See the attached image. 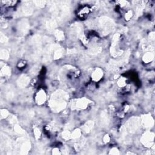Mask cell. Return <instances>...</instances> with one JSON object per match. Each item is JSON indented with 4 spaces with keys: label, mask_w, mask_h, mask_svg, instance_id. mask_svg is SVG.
<instances>
[{
    "label": "cell",
    "mask_w": 155,
    "mask_h": 155,
    "mask_svg": "<svg viewBox=\"0 0 155 155\" xmlns=\"http://www.w3.org/2000/svg\"><path fill=\"white\" fill-rule=\"evenodd\" d=\"M109 154H110V155H119V151L118 150V149L116 148H113L112 150H111L110 151V153Z\"/></svg>",
    "instance_id": "cb8c5ba5"
},
{
    "label": "cell",
    "mask_w": 155,
    "mask_h": 155,
    "mask_svg": "<svg viewBox=\"0 0 155 155\" xmlns=\"http://www.w3.org/2000/svg\"><path fill=\"white\" fill-rule=\"evenodd\" d=\"M29 149H30V144L29 143L27 142H24V144L21 145V151H22V152L23 151L22 153L25 154V152L28 151Z\"/></svg>",
    "instance_id": "7c38bea8"
},
{
    "label": "cell",
    "mask_w": 155,
    "mask_h": 155,
    "mask_svg": "<svg viewBox=\"0 0 155 155\" xmlns=\"http://www.w3.org/2000/svg\"><path fill=\"white\" fill-rule=\"evenodd\" d=\"M14 129H15V130L16 132H17V133H20V134H22V133H24V130H22V128H21V127L19 126H15Z\"/></svg>",
    "instance_id": "7402d4cb"
},
{
    "label": "cell",
    "mask_w": 155,
    "mask_h": 155,
    "mask_svg": "<svg viewBox=\"0 0 155 155\" xmlns=\"http://www.w3.org/2000/svg\"><path fill=\"white\" fill-rule=\"evenodd\" d=\"M67 99V95L64 92L59 90L53 94L50 105V107L56 112H59L64 109L66 105V100Z\"/></svg>",
    "instance_id": "6da1fadb"
},
{
    "label": "cell",
    "mask_w": 155,
    "mask_h": 155,
    "mask_svg": "<svg viewBox=\"0 0 155 155\" xmlns=\"http://www.w3.org/2000/svg\"><path fill=\"white\" fill-rule=\"evenodd\" d=\"M127 84L126 83V80L124 78H121L118 81H117V85H119L120 87H124Z\"/></svg>",
    "instance_id": "2e32d148"
},
{
    "label": "cell",
    "mask_w": 155,
    "mask_h": 155,
    "mask_svg": "<svg viewBox=\"0 0 155 155\" xmlns=\"http://www.w3.org/2000/svg\"><path fill=\"white\" fill-rule=\"evenodd\" d=\"M9 56L8 52L6 50H3L1 51V58L2 59H7Z\"/></svg>",
    "instance_id": "e0dca14e"
},
{
    "label": "cell",
    "mask_w": 155,
    "mask_h": 155,
    "mask_svg": "<svg viewBox=\"0 0 155 155\" xmlns=\"http://www.w3.org/2000/svg\"><path fill=\"white\" fill-rule=\"evenodd\" d=\"M55 36H56V39L58 41H62L64 39V33L61 30H56L55 32Z\"/></svg>",
    "instance_id": "8fae6325"
},
{
    "label": "cell",
    "mask_w": 155,
    "mask_h": 155,
    "mask_svg": "<svg viewBox=\"0 0 155 155\" xmlns=\"http://www.w3.org/2000/svg\"><path fill=\"white\" fill-rule=\"evenodd\" d=\"M154 140V134L151 132L147 131L143 134L141 138V142L146 147H150L152 145Z\"/></svg>",
    "instance_id": "7a4b0ae2"
},
{
    "label": "cell",
    "mask_w": 155,
    "mask_h": 155,
    "mask_svg": "<svg viewBox=\"0 0 155 155\" xmlns=\"http://www.w3.org/2000/svg\"><path fill=\"white\" fill-rule=\"evenodd\" d=\"M35 3L37 6L42 7L44 6L45 4H46V2L43 1H35Z\"/></svg>",
    "instance_id": "484cf974"
},
{
    "label": "cell",
    "mask_w": 155,
    "mask_h": 155,
    "mask_svg": "<svg viewBox=\"0 0 155 155\" xmlns=\"http://www.w3.org/2000/svg\"><path fill=\"white\" fill-rule=\"evenodd\" d=\"M88 99L85 98H80L77 99L76 101L73 103V107L78 109H85L87 107L88 104H89Z\"/></svg>",
    "instance_id": "3957f363"
},
{
    "label": "cell",
    "mask_w": 155,
    "mask_h": 155,
    "mask_svg": "<svg viewBox=\"0 0 155 155\" xmlns=\"http://www.w3.org/2000/svg\"><path fill=\"white\" fill-rule=\"evenodd\" d=\"M9 115V113H8V111L6 109H2L1 110V117L2 119H4V118H6Z\"/></svg>",
    "instance_id": "ac0fdd59"
},
{
    "label": "cell",
    "mask_w": 155,
    "mask_h": 155,
    "mask_svg": "<svg viewBox=\"0 0 155 155\" xmlns=\"http://www.w3.org/2000/svg\"><path fill=\"white\" fill-rule=\"evenodd\" d=\"M93 122L92 121H88L84 125L83 130L86 133H88L93 129Z\"/></svg>",
    "instance_id": "9c48e42d"
},
{
    "label": "cell",
    "mask_w": 155,
    "mask_h": 155,
    "mask_svg": "<svg viewBox=\"0 0 155 155\" xmlns=\"http://www.w3.org/2000/svg\"><path fill=\"white\" fill-rule=\"evenodd\" d=\"M110 140V138L109 136V134H105L103 138V141L104 143H108Z\"/></svg>",
    "instance_id": "4316f807"
},
{
    "label": "cell",
    "mask_w": 155,
    "mask_h": 155,
    "mask_svg": "<svg viewBox=\"0 0 155 155\" xmlns=\"http://www.w3.org/2000/svg\"><path fill=\"white\" fill-rule=\"evenodd\" d=\"M34 133L35 138H36V139H38L41 136V131L40 130H39V129H38V128H35L34 130Z\"/></svg>",
    "instance_id": "d6986e66"
},
{
    "label": "cell",
    "mask_w": 155,
    "mask_h": 155,
    "mask_svg": "<svg viewBox=\"0 0 155 155\" xmlns=\"http://www.w3.org/2000/svg\"><path fill=\"white\" fill-rule=\"evenodd\" d=\"M150 39H151V40H153L154 39H155V33L154 32H151V34H150Z\"/></svg>",
    "instance_id": "f1b7e54d"
},
{
    "label": "cell",
    "mask_w": 155,
    "mask_h": 155,
    "mask_svg": "<svg viewBox=\"0 0 155 155\" xmlns=\"http://www.w3.org/2000/svg\"><path fill=\"white\" fill-rule=\"evenodd\" d=\"M62 56V52L60 50H58L56 52H54V59H59L61 56Z\"/></svg>",
    "instance_id": "603a6c76"
},
{
    "label": "cell",
    "mask_w": 155,
    "mask_h": 155,
    "mask_svg": "<svg viewBox=\"0 0 155 155\" xmlns=\"http://www.w3.org/2000/svg\"><path fill=\"white\" fill-rule=\"evenodd\" d=\"M30 80L28 76L25 75H22V76L20 77V78L18 80V84L19 86L21 87H25L29 83Z\"/></svg>",
    "instance_id": "52a82bcc"
},
{
    "label": "cell",
    "mask_w": 155,
    "mask_h": 155,
    "mask_svg": "<svg viewBox=\"0 0 155 155\" xmlns=\"http://www.w3.org/2000/svg\"><path fill=\"white\" fill-rule=\"evenodd\" d=\"M132 17H133V12L131 11V10H129V11L126 13L125 18H126V20L129 21V20H130V19H131Z\"/></svg>",
    "instance_id": "44dd1931"
},
{
    "label": "cell",
    "mask_w": 155,
    "mask_h": 155,
    "mask_svg": "<svg viewBox=\"0 0 155 155\" xmlns=\"http://www.w3.org/2000/svg\"><path fill=\"white\" fill-rule=\"evenodd\" d=\"M103 76V71L100 68H97L92 74V78L93 81L97 82L101 80Z\"/></svg>",
    "instance_id": "8992f818"
},
{
    "label": "cell",
    "mask_w": 155,
    "mask_h": 155,
    "mask_svg": "<svg viewBox=\"0 0 155 155\" xmlns=\"http://www.w3.org/2000/svg\"><path fill=\"white\" fill-rule=\"evenodd\" d=\"M62 135H63V138L66 140L70 139L71 138V133H70V131H68V130H66L64 132H63Z\"/></svg>",
    "instance_id": "5bb4252c"
},
{
    "label": "cell",
    "mask_w": 155,
    "mask_h": 155,
    "mask_svg": "<svg viewBox=\"0 0 155 155\" xmlns=\"http://www.w3.org/2000/svg\"><path fill=\"white\" fill-rule=\"evenodd\" d=\"M154 54L151 52H147L144 55L142 58L143 61L145 63H149L153 60Z\"/></svg>",
    "instance_id": "ba28073f"
},
{
    "label": "cell",
    "mask_w": 155,
    "mask_h": 155,
    "mask_svg": "<svg viewBox=\"0 0 155 155\" xmlns=\"http://www.w3.org/2000/svg\"><path fill=\"white\" fill-rule=\"evenodd\" d=\"M10 74V69L8 67L5 66L3 68H2L1 70V76H7L9 75Z\"/></svg>",
    "instance_id": "30bf717a"
},
{
    "label": "cell",
    "mask_w": 155,
    "mask_h": 155,
    "mask_svg": "<svg viewBox=\"0 0 155 155\" xmlns=\"http://www.w3.org/2000/svg\"><path fill=\"white\" fill-rule=\"evenodd\" d=\"M52 153H53V155H60L61 154L60 150H59L58 148H55L53 150V151H52Z\"/></svg>",
    "instance_id": "83f0119b"
},
{
    "label": "cell",
    "mask_w": 155,
    "mask_h": 155,
    "mask_svg": "<svg viewBox=\"0 0 155 155\" xmlns=\"http://www.w3.org/2000/svg\"><path fill=\"white\" fill-rule=\"evenodd\" d=\"M89 12H90V10H89V8H88V7H83V8L81 10V11L80 12V15H81V17H84V16L88 14Z\"/></svg>",
    "instance_id": "9a60e30c"
},
{
    "label": "cell",
    "mask_w": 155,
    "mask_h": 155,
    "mask_svg": "<svg viewBox=\"0 0 155 155\" xmlns=\"http://www.w3.org/2000/svg\"><path fill=\"white\" fill-rule=\"evenodd\" d=\"M47 27L48 28L50 29V30H53L55 28V27H56V23L54 22V21H49V22H47Z\"/></svg>",
    "instance_id": "ffe728a7"
},
{
    "label": "cell",
    "mask_w": 155,
    "mask_h": 155,
    "mask_svg": "<svg viewBox=\"0 0 155 155\" xmlns=\"http://www.w3.org/2000/svg\"><path fill=\"white\" fill-rule=\"evenodd\" d=\"M36 103L39 105L43 104L46 101V94L44 90H40L36 95L35 97Z\"/></svg>",
    "instance_id": "277c9868"
},
{
    "label": "cell",
    "mask_w": 155,
    "mask_h": 155,
    "mask_svg": "<svg viewBox=\"0 0 155 155\" xmlns=\"http://www.w3.org/2000/svg\"><path fill=\"white\" fill-rule=\"evenodd\" d=\"M81 131L80 129H76L74 131H73L71 133V138L72 139H77L81 136Z\"/></svg>",
    "instance_id": "4fadbf2b"
},
{
    "label": "cell",
    "mask_w": 155,
    "mask_h": 155,
    "mask_svg": "<svg viewBox=\"0 0 155 155\" xmlns=\"http://www.w3.org/2000/svg\"><path fill=\"white\" fill-rule=\"evenodd\" d=\"M142 122L143 126L146 128H150L153 126L154 121L152 117L150 115H145L142 117Z\"/></svg>",
    "instance_id": "5b68a950"
},
{
    "label": "cell",
    "mask_w": 155,
    "mask_h": 155,
    "mask_svg": "<svg viewBox=\"0 0 155 155\" xmlns=\"http://www.w3.org/2000/svg\"><path fill=\"white\" fill-rule=\"evenodd\" d=\"M25 65H26V61L24 60H22L20 62H19V63L18 64V67H19V68H22V67H25Z\"/></svg>",
    "instance_id": "d4e9b609"
}]
</instances>
